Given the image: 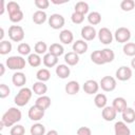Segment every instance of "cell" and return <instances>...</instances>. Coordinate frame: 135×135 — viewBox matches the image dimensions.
Segmentation results:
<instances>
[{
  "mask_svg": "<svg viewBox=\"0 0 135 135\" xmlns=\"http://www.w3.org/2000/svg\"><path fill=\"white\" fill-rule=\"evenodd\" d=\"M101 53H102V57H103V60L105 63H110L112 62L114 59H115V53L113 50L109 49V47H104L101 50Z\"/></svg>",
  "mask_w": 135,
  "mask_h": 135,
  "instance_id": "obj_33",
  "label": "cell"
},
{
  "mask_svg": "<svg viewBox=\"0 0 135 135\" xmlns=\"http://www.w3.org/2000/svg\"><path fill=\"white\" fill-rule=\"evenodd\" d=\"M115 135H131V130L124 121H116L114 124Z\"/></svg>",
  "mask_w": 135,
  "mask_h": 135,
  "instance_id": "obj_14",
  "label": "cell"
},
{
  "mask_svg": "<svg viewBox=\"0 0 135 135\" xmlns=\"http://www.w3.org/2000/svg\"><path fill=\"white\" fill-rule=\"evenodd\" d=\"M5 72V66L3 63H0V76H3Z\"/></svg>",
  "mask_w": 135,
  "mask_h": 135,
  "instance_id": "obj_49",
  "label": "cell"
},
{
  "mask_svg": "<svg viewBox=\"0 0 135 135\" xmlns=\"http://www.w3.org/2000/svg\"><path fill=\"white\" fill-rule=\"evenodd\" d=\"M94 103L95 105L98 108V109H103L107 107V103H108V98L104 94L102 93H97L95 95V98H94Z\"/></svg>",
  "mask_w": 135,
  "mask_h": 135,
  "instance_id": "obj_27",
  "label": "cell"
},
{
  "mask_svg": "<svg viewBox=\"0 0 135 135\" xmlns=\"http://www.w3.org/2000/svg\"><path fill=\"white\" fill-rule=\"evenodd\" d=\"M91 60H92V62H94L95 64H98V65H102V64L105 63L104 60H103V57H102L101 50L94 51L91 54Z\"/></svg>",
  "mask_w": 135,
  "mask_h": 135,
  "instance_id": "obj_34",
  "label": "cell"
},
{
  "mask_svg": "<svg viewBox=\"0 0 135 135\" xmlns=\"http://www.w3.org/2000/svg\"><path fill=\"white\" fill-rule=\"evenodd\" d=\"M12 82L15 86H18V88H23L24 84L26 83V76L23 72L21 71H18V72H15L12 76Z\"/></svg>",
  "mask_w": 135,
  "mask_h": 135,
  "instance_id": "obj_13",
  "label": "cell"
},
{
  "mask_svg": "<svg viewBox=\"0 0 135 135\" xmlns=\"http://www.w3.org/2000/svg\"><path fill=\"white\" fill-rule=\"evenodd\" d=\"M26 61L22 56H9L6 61H5V65L6 68H8L9 70L13 71H21L25 68Z\"/></svg>",
  "mask_w": 135,
  "mask_h": 135,
  "instance_id": "obj_3",
  "label": "cell"
},
{
  "mask_svg": "<svg viewBox=\"0 0 135 135\" xmlns=\"http://www.w3.org/2000/svg\"><path fill=\"white\" fill-rule=\"evenodd\" d=\"M47 19V15L44 11H36L33 14V21L36 24H43Z\"/></svg>",
  "mask_w": 135,
  "mask_h": 135,
  "instance_id": "obj_28",
  "label": "cell"
},
{
  "mask_svg": "<svg viewBox=\"0 0 135 135\" xmlns=\"http://www.w3.org/2000/svg\"><path fill=\"white\" fill-rule=\"evenodd\" d=\"M0 31H1V35H0V40H1V41H3V37H4V30H3V27H1V28H0Z\"/></svg>",
  "mask_w": 135,
  "mask_h": 135,
  "instance_id": "obj_51",
  "label": "cell"
},
{
  "mask_svg": "<svg viewBox=\"0 0 135 135\" xmlns=\"http://www.w3.org/2000/svg\"><path fill=\"white\" fill-rule=\"evenodd\" d=\"M27 63L33 68H38L42 63V59H41L40 55H38L36 53H33V54L27 56Z\"/></svg>",
  "mask_w": 135,
  "mask_h": 135,
  "instance_id": "obj_30",
  "label": "cell"
},
{
  "mask_svg": "<svg viewBox=\"0 0 135 135\" xmlns=\"http://www.w3.org/2000/svg\"><path fill=\"white\" fill-rule=\"evenodd\" d=\"M47 22H49V25L53 30H60L63 27V25L65 23V19L60 14H52L49 17Z\"/></svg>",
  "mask_w": 135,
  "mask_h": 135,
  "instance_id": "obj_8",
  "label": "cell"
},
{
  "mask_svg": "<svg viewBox=\"0 0 135 135\" xmlns=\"http://www.w3.org/2000/svg\"><path fill=\"white\" fill-rule=\"evenodd\" d=\"M33 95V91L30 88L23 86L19 90V92L17 93V95L14 98V102L16 103L17 107H24L28 103V101L31 100Z\"/></svg>",
  "mask_w": 135,
  "mask_h": 135,
  "instance_id": "obj_2",
  "label": "cell"
},
{
  "mask_svg": "<svg viewBox=\"0 0 135 135\" xmlns=\"http://www.w3.org/2000/svg\"><path fill=\"white\" fill-rule=\"evenodd\" d=\"M72 47H73V52H75L78 55H82V54L86 53V51L89 49V45H88V42L85 40L79 39V40H76L73 43Z\"/></svg>",
  "mask_w": 135,
  "mask_h": 135,
  "instance_id": "obj_15",
  "label": "cell"
},
{
  "mask_svg": "<svg viewBox=\"0 0 135 135\" xmlns=\"http://www.w3.org/2000/svg\"><path fill=\"white\" fill-rule=\"evenodd\" d=\"M21 118H22L21 111L16 107H12L2 115L1 123H3L4 127H13L17 124V122H19Z\"/></svg>",
  "mask_w": 135,
  "mask_h": 135,
  "instance_id": "obj_1",
  "label": "cell"
},
{
  "mask_svg": "<svg viewBox=\"0 0 135 135\" xmlns=\"http://www.w3.org/2000/svg\"><path fill=\"white\" fill-rule=\"evenodd\" d=\"M123 54L129 57H135V42H127L122 47Z\"/></svg>",
  "mask_w": 135,
  "mask_h": 135,
  "instance_id": "obj_35",
  "label": "cell"
},
{
  "mask_svg": "<svg viewBox=\"0 0 135 135\" xmlns=\"http://www.w3.org/2000/svg\"><path fill=\"white\" fill-rule=\"evenodd\" d=\"M135 7V1L134 0H122L120 2V8L123 12H131Z\"/></svg>",
  "mask_w": 135,
  "mask_h": 135,
  "instance_id": "obj_40",
  "label": "cell"
},
{
  "mask_svg": "<svg viewBox=\"0 0 135 135\" xmlns=\"http://www.w3.org/2000/svg\"><path fill=\"white\" fill-rule=\"evenodd\" d=\"M99 86L104 92H112V91H114L116 89L117 82H116V79L114 77H112V76H104V77L101 78V80L99 82Z\"/></svg>",
  "mask_w": 135,
  "mask_h": 135,
  "instance_id": "obj_6",
  "label": "cell"
},
{
  "mask_svg": "<svg viewBox=\"0 0 135 135\" xmlns=\"http://www.w3.org/2000/svg\"><path fill=\"white\" fill-rule=\"evenodd\" d=\"M59 40L63 44H71L74 41V34L70 30H62L59 33Z\"/></svg>",
  "mask_w": 135,
  "mask_h": 135,
  "instance_id": "obj_18",
  "label": "cell"
},
{
  "mask_svg": "<svg viewBox=\"0 0 135 135\" xmlns=\"http://www.w3.org/2000/svg\"><path fill=\"white\" fill-rule=\"evenodd\" d=\"M131 66L133 68V70H135V57H133L131 60Z\"/></svg>",
  "mask_w": 135,
  "mask_h": 135,
  "instance_id": "obj_52",
  "label": "cell"
},
{
  "mask_svg": "<svg viewBox=\"0 0 135 135\" xmlns=\"http://www.w3.org/2000/svg\"><path fill=\"white\" fill-rule=\"evenodd\" d=\"M24 30L20 25H11L8 27V37L14 42H20L24 39Z\"/></svg>",
  "mask_w": 135,
  "mask_h": 135,
  "instance_id": "obj_4",
  "label": "cell"
},
{
  "mask_svg": "<svg viewBox=\"0 0 135 135\" xmlns=\"http://www.w3.org/2000/svg\"><path fill=\"white\" fill-rule=\"evenodd\" d=\"M6 11L8 12V15H12V14L18 12V11H21V8H20V5L17 2H15V1H8L6 3Z\"/></svg>",
  "mask_w": 135,
  "mask_h": 135,
  "instance_id": "obj_42",
  "label": "cell"
},
{
  "mask_svg": "<svg viewBox=\"0 0 135 135\" xmlns=\"http://www.w3.org/2000/svg\"><path fill=\"white\" fill-rule=\"evenodd\" d=\"M88 21L91 25H97L101 22V15L98 12H91L88 14Z\"/></svg>",
  "mask_w": 135,
  "mask_h": 135,
  "instance_id": "obj_32",
  "label": "cell"
},
{
  "mask_svg": "<svg viewBox=\"0 0 135 135\" xmlns=\"http://www.w3.org/2000/svg\"><path fill=\"white\" fill-rule=\"evenodd\" d=\"M8 17L13 23H18L23 19V13H22V11H18L12 15H8Z\"/></svg>",
  "mask_w": 135,
  "mask_h": 135,
  "instance_id": "obj_44",
  "label": "cell"
},
{
  "mask_svg": "<svg viewBox=\"0 0 135 135\" xmlns=\"http://www.w3.org/2000/svg\"><path fill=\"white\" fill-rule=\"evenodd\" d=\"M32 91L34 94H36L38 96H43L47 92V85L45 84V82L36 81V82H34V84L32 86Z\"/></svg>",
  "mask_w": 135,
  "mask_h": 135,
  "instance_id": "obj_20",
  "label": "cell"
},
{
  "mask_svg": "<svg viewBox=\"0 0 135 135\" xmlns=\"http://www.w3.org/2000/svg\"><path fill=\"white\" fill-rule=\"evenodd\" d=\"M51 103H52V100H51V98H50L49 96H46V95L39 96V97L36 99V101H35V104L38 105L39 108L43 109V110L49 109V108L51 107Z\"/></svg>",
  "mask_w": 135,
  "mask_h": 135,
  "instance_id": "obj_25",
  "label": "cell"
},
{
  "mask_svg": "<svg viewBox=\"0 0 135 135\" xmlns=\"http://www.w3.org/2000/svg\"><path fill=\"white\" fill-rule=\"evenodd\" d=\"M13 50V45L12 42H9L8 40H3L0 42V54L1 55H7L8 53H11Z\"/></svg>",
  "mask_w": 135,
  "mask_h": 135,
  "instance_id": "obj_38",
  "label": "cell"
},
{
  "mask_svg": "<svg viewBox=\"0 0 135 135\" xmlns=\"http://www.w3.org/2000/svg\"><path fill=\"white\" fill-rule=\"evenodd\" d=\"M42 62H43V64L46 68H53V66L57 65V63H58V57H56V56H54V55H52L50 53H46L43 56V58H42Z\"/></svg>",
  "mask_w": 135,
  "mask_h": 135,
  "instance_id": "obj_24",
  "label": "cell"
},
{
  "mask_svg": "<svg viewBox=\"0 0 135 135\" xmlns=\"http://www.w3.org/2000/svg\"><path fill=\"white\" fill-rule=\"evenodd\" d=\"M44 114H45V110L39 108V107L36 105V104L32 105V107L28 109V112H27V116H28V118H30L31 120H33V121H37V122L43 118Z\"/></svg>",
  "mask_w": 135,
  "mask_h": 135,
  "instance_id": "obj_9",
  "label": "cell"
},
{
  "mask_svg": "<svg viewBox=\"0 0 135 135\" xmlns=\"http://www.w3.org/2000/svg\"><path fill=\"white\" fill-rule=\"evenodd\" d=\"M97 36H98V39L99 41L104 44V45H108V44H111L113 42V39H114V34L110 31V28L108 27H101L98 33H97Z\"/></svg>",
  "mask_w": 135,
  "mask_h": 135,
  "instance_id": "obj_7",
  "label": "cell"
},
{
  "mask_svg": "<svg viewBox=\"0 0 135 135\" xmlns=\"http://www.w3.org/2000/svg\"><path fill=\"white\" fill-rule=\"evenodd\" d=\"M36 78L38 81H42V82L49 81L51 78V72L47 69H39L36 73Z\"/></svg>",
  "mask_w": 135,
  "mask_h": 135,
  "instance_id": "obj_31",
  "label": "cell"
},
{
  "mask_svg": "<svg viewBox=\"0 0 135 135\" xmlns=\"http://www.w3.org/2000/svg\"><path fill=\"white\" fill-rule=\"evenodd\" d=\"M114 39L118 42V43H123L126 44L127 42H129V40L131 39V31L124 26L118 27L115 33H114Z\"/></svg>",
  "mask_w": 135,
  "mask_h": 135,
  "instance_id": "obj_5",
  "label": "cell"
},
{
  "mask_svg": "<svg viewBox=\"0 0 135 135\" xmlns=\"http://www.w3.org/2000/svg\"><path fill=\"white\" fill-rule=\"evenodd\" d=\"M71 20L75 24H81L83 22V20H84V15H82L80 13H77V12H74L71 15Z\"/></svg>",
  "mask_w": 135,
  "mask_h": 135,
  "instance_id": "obj_43",
  "label": "cell"
},
{
  "mask_svg": "<svg viewBox=\"0 0 135 135\" xmlns=\"http://www.w3.org/2000/svg\"><path fill=\"white\" fill-rule=\"evenodd\" d=\"M101 116L105 121H113L117 116V112L112 105H107L105 108L102 109Z\"/></svg>",
  "mask_w": 135,
  "mask_h": 135,
  "instance_id": "obj_16",
  "label": "cell"
},
{
  "mask_svg": "<svg viewBox=\"0 0 135 135\" xmlns=\"http://www.w3.org/2000/svg\"><path fill=\"white\" fill-rule=\"evenodd\" d=\"M112 107L116 110L117 113H122L128 108L127 100L123 97H116V98H114V100L112 102Z\"/></svg>",
  "mask_w": 135,
  "mask_h": 135,
  "instance_id": "obj_17",
  "label": "cell"
},
{
  "mask_svg": "<svg viewBox=\"0 0 135 135\" xmlns=\"http://www.w3.org/2000/svg\"><path fill=\"white\" fill-rule=\"evenodd\" d=\"M45 135H59V134H58V132L56 130H50V131L46 132Z\"/></svg>",
  "mask_w": 135,
  "mask_h": 135,
  "instance_id": "obj_50",
  "label": "cell"
},
{
  "mask_svg": "<svg viewBox=\"0 0 135 135\" xmlns=\"http://www.w3.org/2000/svg\"><path fill=\"white\" fill-rule=\"evenodd\" d=\"M49 53L56 57H60L64 54V47L60 43H52L49 46Z\"/></svg>",
  "mask_w": 135,
  "mask_h": 135,
  "instance_id": "obj_26",
  "label": "cell"
},
{
  "mask_svg": "<svg viewBox=\"0 0 135 135\" xmlns=\"http://www.w3.org/2000/svg\"><path fill=\"white\" fill-rule=\"evenodd\" d=\"M122 121L126 123H133L135 121V110L133 108H127L122 113H121Z\"/></svg>",
  "mask_w": 135,
  "mask_h": 135,
  "instance_id": "obj_22",
  "label": "cell"
},
{
  "mask_svg": "<svg viewBox=\"0 0 135 135\" xmlns=\"http://www.w3.org/2000/svg\"><path fill=\"white\" fill-rule=\"evenodd\" d=\"M89 9H90V6L86 2L84 1H78L76 4H75V11L74 12H77V13H80L82 15H85L89 13Z\"/></svg>",
  "mask_w": 135,
  "mask_h": 135,
  "instance_id": "obj_37",
  "label": "cell"
},
{
  "mask_svg": "<svg viewBox=\"0 0 135 135\" xmlns=\"http://www.w3.org/2000/svg\"><path fill=\"white\" fill-rule=\"evenodd\" d=\"M77 135H92V130L89 127H80L77 130Z\"/></svg>",
  "mask_w": 135,
  "mask_h": 135,
  "instance_id": "obj_47",
  "label": "cell"
},
{
  "mask_svg": "<svg viewBox=\"0 0 135 135\" xmlns=\"http://www.w3.org/2000/svg\"><path fill=\"white\" fill-rule=\"evenodd\" d=\"M25 134V128L22 124H15L11 128L9 135H24Z\"/></svg>",
  "mask_w": 135,
  "mask_h": 135,
  "instance_id": "obj_41",
  "label": "cell"
},
{
  "mask_svg": "<svg viewBox=\"0 0 135 135\" xmlns=\"http://www.w3.org/2000/svg\"><path fill=\"white\" fill-rule=\"evenodd\" d=\"M30 133L31 135H45V127L40 122H36L31 127Z\"/></svg>",
  "mask_w": 135,
  "mask_h": 135,
  "instance_id": "obj_29",
  "label": "cell"
},
{
  "mask_svg": "<svg viewBox=\"0 0 135 135\" xmlns=\"http://www.w3.org/2000/svg\"><path fill=\"white\" fill-rule=\"evenodd\" d=\"M0 135H2V134H0Z\"/></svg>",
  "mask_w": 135,
  "mask_h": 135,
  "instance_id": "obj_54",
  "label": "cell"
},
{
  "mask_svg": "<svg viewBox=\"0 0 135 135\" xmlns=\"http://www.w3.org/2000/svg\"><path fill=\"white\" fill-rule=\"evenodd\" d=\"M64 90H65V93L69 95H76L80 90V84L76 80H71L65 84Z\"/></svg>",
  "mask_w": 135,
  "mask_h": 135,
  "instance_id": "obj_21",
  "label": "cell"
},
{
  "mask_svg": "<svg viewBox=\"0 0 135 135\" xmlns=\"http://www.w3.org/2000/svg\"><path fill=\"white\" fill-rule=\"evenodd\" d=\"M34 50H35V53L38 55H45L46 51H47V45L43 41H38V42H36Z\"/></svg>",
  "mask_w": 135,
  "mask_h": 135,
  "instance_id": "obj_39",
  "label": "cell"
},
{
  "mask_svg": "<svg viewBox=\"0 0 135 135\" xmlns=\"http://www.w3.org/2000/svg\"><path fill=\"white\" fill-rule=\"evenodd\" d=\"M132 75H133L132 69L127 65H121L120 68H118V70L115 73L116 79H118L120 81H127V80L131 79Z\"/></svg>",
  "mask_w": 135,
  "mask_h": 135,
  "instance_id": "obj_10",
  "label": "cell"
},
{
  "mask_svg": "<svg viewBox=\"0 0 135 135\" xmlns=\"http://www.w3.org/2000/svg\"><path fill=\"white\" fill-rule=\"evenodd\" d=\"M64 61L69 66H74L79 62V55L75 52H69L64 55Z\"/></svg>",
  "mask_w": 135,
  "mask_h": 135,
  "instance_id": "obj_23",
  "label": "cell"
},
{
  "mask_svg": "<svg viewBox=\"0 0 135 135\" xmlns=\"http://www.w3.org/2000/svg\"><path fill=\"white\" fill-rule=\"evenodd\" d=\"M134 105H135V101H134Z\"/></svg>",
  "mask_w": 135,
  "mask_h": 135,
  "instance_id": "obj_53",
  "label": "cell"
},
{
  "mask_svg": "<svg viewBox=\"0 0 135 135\" xmlns=\"http://www.w3.org/2000/svg\"><path fill=\"white\" fill-rule=\"evenodd\" d=\"M0 4H1V7H0V15H3V14H4V11H5V8H6L5 1H4V0H1Z\"/></svg>",
  "mask_w": 135,
  "mask_h": 135,
  "instance_id": "obj_48",
  "label": "cell"
},
{
  "mask_svg": "<svg viewBox=\"0 0 135 135\" xmlns=\"http://www.w3.org/2000/svg\"><path fill=\"white\" fill-rule=\"evenodd\" d=\"M55 73H56V75L59 77V78H61V79H66L69 76H70V74H71V69L69 68V65L68 64H58L57 66H56V70H55Z\"/></svg>",
  "mask_w": 135,
  "mask_h": 135,
  "instance_id": "obj_19",
  "label": "cell"
},
{
  "mask_svg": "<svg viewBox=\"0 0 135 135\" xmlns=\"http://www.w3.org/2000/svg\"><path fill=\"white\" fill-rule=\"evenodd\" d=\"M99 83L96 81V80H93V79H89L86 80L84 83H83V91L84 93L89 94V95H93V94H97L98 90H99Z\"/></svg>",
  "mask_w": 135,
  "mask_h": 135,
  "instance_id": "obj_12",
  "label": "cell"
},
{
  "mask_svg": "<svg viewBox=\"0 0 135 135\" xmlns=\"http://www.w3.org/2000/svg\"><path fill=\"white\" fill-rule=\"evenodd\" d=\"M80 34H81L82 39L85 40V41H92L97 36V32H96L95 27L92 26V25H84L81 28Z\"/></svg>",
  "mask_w": 135,
  "mask_h": 135,
  "instance_id": "obj_11",
  "label": "cell"
},
{
  "mask_svg": "<svg viewBox=\"0 0 135 135\" xmlns=\"http://www.w3.org/2000/svg\"><path fill=\"white\" fill-rule=\"evenodd\" d=\"M17 51H18V53H19V55L20 56H28V55H31L32 53H31V45L28 44V43H25V42H21V43H19V45H18V47H17Z\"/></svg>",
  "mask_w": 135,
  "mask_h": 135,
  "instance_id": "obj_36",
  "label": "cell"
},
{
  "mask_svg": "<svg viewBox=\"0 0 135 135\" xmlns=\"http://www.w3.org/2000/svg\"><path fill=\"white\" fill-rule=\"evenodd\" d=\"M9 94H11V89L8 88V85H6L5 83H1L0 84V98L4 99Z\"/></svg>",
  "mask_w": 135,
  "mask_h": 135,
  "instance_id": "obj_46",
  "label": "cell"
},
{
  "mask_svg": "<svg viewBox=\"0 0 135 135\" xmlns=\"http://www.w3.org/2000/svg\"><path fill=\"white\" fill-rule=\"evenodd\" d=\"M35 5L39 11H44L50 6V1L49 0H35L34 1Z\"/></svg>",
  "mask_w": 135,
  "mask_h": 135,
  "instance_id": "obj_45",
  "label": "cell"
}]
</instances>
